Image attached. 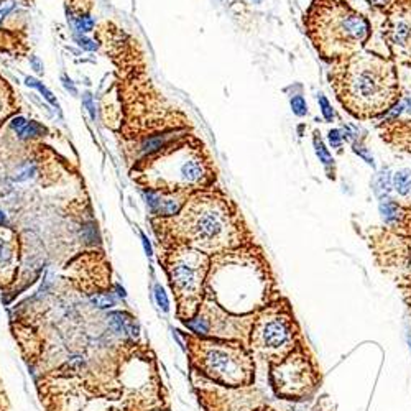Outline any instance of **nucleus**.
<instances>
[{
  "instance_id": "obj_5",
  "label": "nucleus",
  "mask_w": 411,
  "mask_h": 411,
  "mask_svg": "<svg viewBox=\"0 0 411 411\" xmlns=\"http://www.w3.org/2000/svg\"><path fill=\"white\" fill-rule=\"evenodd\" d=\"M248 344L257 357L270 363L283 360L303 344L300 324L290 303L278 296L253 314Z\"/></svg>"
},
{
  "instance_id": "obj_42",
  "label": "nucleus",
  "mask_w": 411,
  "mask_h": 411,
  "mask_svg": "<svg viewBox=\"0 0 411 411\" xmlns=\"http://www.w3.org/2000/svg\"><path fill=\"white\" fill-rule=\"evenodd\" d=\"M115 291H117V295H119L120 298H125V296H127L125 290H124V288H122L120 285H115Z\"/></svg>"
},
{
  "instance_id": "obj_18",
  "label": "nucleus",
  "mask_w": 411,
  "mask_h": 411,
  "mask_svg": "<svg viewBox=\"0 0 411 411\" xmlns=\"http://www.w3.org/2000/svg\"><path fill=\"white\" fill-rule=\"evenodd\" d=\"M393 190L400 196H406L411 190V169L401 168L393 174Z\"/></svg>"
},
{
  "instance_id": "obj_38",
  "label": "nucleus",
  "mask_w": 411,
  "mask_h": 411,
  "mask_svg": "<svg viewBox=\"0 0 411 411\" xmlns=\"http://www.w3.org/2000/svg\"><path fill=\"white\" fill-rule=\"evenodd\" d=\"M30 66H31V68L35 69L38 74H43V63L40 61L38 56H31V58H30Z\"/></svg>"
},
{
  "instance_id": "obj_39",
  "label": "nucleus",
  "mask_w": 411,
  "mask_h": 411,
  "mask_svg": "<svg viewBox=\"0 0 411 411\" xmlns=\"http://www.w3.org/2000/svg\"><path fill=\"white\" fill-rule=\"evenodd\" d=\"M140 237H141V244H143L145 253L148 255V257H152V255H153V247H152V242H150V239L146 237L145 234H141Z\"/></svg>"
},
{
  "instance_id": "obj_35",
  "label": "nucleus",
  "mask_w": 411,
  "mask_h": 411,
  "mask_svg": "<svg viewBox=\"0 0 411 411\" xmlns=\"http://www.w3.org/2000/svg\"><path fill=\"white\" fill-rule=\"evenodd\" d=\"M354 152H356L357 155H360V157L365 160V162L368 163V164H372V166H375V163H373V158L370 157V155L367 153V150L363 148V146H360V145H357V143H354Z\"/></svg>"
},
{
  "instance_id": "obj_3",
  "label": "nucleus",
  "mask_w": 411,
  "mask_h": 411,
  "mask_svg": "<svg viewBox=\"0 0 411 411\" xmlns=\"http://www.w3.org/2000/svg\"><path fill=\"white\" fill-rule=\"evenodd\" d=\"M306 35L328 63L360 53L370 40V22L344 0H313L304 13Z\"/></svg>"
},
{
  "instance_id": "obj_19",
  "label": "nucleus",
  "mask_w": 411,
  "mask_h": 411,
  "mask_svg": "<svg viewBox=\"0 0 411 411\" xmlns=\"http://www.w3.org/2000/svg\"><path fill=\"white\" fill-rule=\"evenodd\" d=\"M13 260H15V248L13 244L8 239L0 237V270H8L13 265Z\"/></svg>"
},
{
  "instance_id": "obj_36",
  "label": "nucleus",
  "mask_w": 411,
  "mask_h": 411,
  "mask_svg": "<svg viewBox=\"0 0 411 411\" xmlns=\"http://www.w3.org/2000/svg\"><path fill=\"white\" fill-rule=\"evenodd\" d=\"M61 82H63V86H64L66 91H69L71 94H73V96H78V89H76V86H74L73 79H69L68 76H66V74H63V76H61Z\"/></svg>"
},
{
  "instance_id": "obj_24",
  "label": "nucleus",
  "mask_w": 411,
  "mask_h": 411,
  "mask_svg": "<svg viewBox=\"0 0 411 411\" xmlns=\"http://www.w3.org/2000/svg\"><path fill=\"white\" fill-rule=\"evenodd\" d=\"M89 300L99 309H110L112 306H115V300L110 295H107V293H96Z\"/></svg>"
},
{
  "instance_id": "obj_20",
  "label": "nucleus",
  "mask_w": 411,
  "mask_h": 411,
  "mask_svg": "<svg viewBox=\"0 0 411 411\" xmlns=\"http://www.w3.org/2000/svg\"><path fill=\"white\" fill-rule=\"evenodd\" d=\"M188 329H191L192 332L199 334V335H207L211 334V324H209V318L206 314H199L196 318H190L188 321H184Z\"/></svg>"
},
{
  "instance_id": "obj_10",
  "label": "nucleus",
  "mask_w": 411,
  "mask_h": 411,
  "mask_svg": "<svg viewBox=\"0 0 411 411\" xmlns=\"http://www.w3.org/2000/svg\"><path fill=\"white\" fill-rule=\"evenodd\" d=\"M207 268L209 258L204 252L190 247L173 252L168 262V275L179 300L192 301L199 296Z\"/></svg>"
},
{
  "instance_id": "obj_23",
  "label": "nucleus",
  "mask_w": 411,
  "mask_h": 411,
  "mask_svg": "<svg viewBox=\"0 0 411 411\" xmlns=\"http://www.w3.org/2000/svg\"><path fill=\"white\" fill-rule=\"evenodd\" d=\"M43 134H46V129L41 124H38V122H35V120H30L27 124V127L23 129L20 134H18L17 137L20 140H30V138H35V137H41Z\"/></svg>"
},
{
  "instance_id": "obj_31",
  "label": "nucleus",
  "mask_w": 411,
  "mask_h": 411,
  "mask_svg": "<svg viewBox=\"0 0 411 411\" xmlns=\"http://www.w3.org/2000/svg\"><path fill=\"white\" fill-rule=\"evenodd\" d=\"M74 41H76L82 50H87V51H96L99 48L97 41L87 38V36H84V35H76L74 36Z\"/></svg>"
},
{
  "instance_id": "obj_34",
  "label": "nucleus",
  "mask_w": 411,
  "mask_h": 411,
  "mask_svg": "<svg viewBox=\"0 0 411 411\" xmlns=\"http://www.w3.org/2000/svg\"><path fill=\"white\" fill-rule=\"evenodd\" d=\"M367 2L370 3L372 7L379 8V10H382V12L385 13V12L388 10V8L396 2V0H367Z\"/></svg>"
},
{
  "instance_id": "obj_13",
  "label": "nucleus",
  "mask_w": 411,
  "mask_h": 411,
  "mask_svg": "<svg viewBox=\"0 0 411 411\" xmlns=\"http://www.w3.org/2000/svg\"><path fill=\"white\" fill-rule=\"evenodd\" d=\"M379 211L386 229L401 235H411V204L386 197L380 201Z\"/></svg>"
},
{
  "instance_id": "obj_26",
  "label": "nucleus",
  "mask_w": 411,
  "mask_h": 411,
  "mask_svg": "<svg viewBox=\"0 0 411 411\" xmlns=\"http://www.w3.org/2000/svg\"><path fill=\"white\" fill-rule=\"evenodd\" d=\"M82 239L86 240V244L89 245H96L99 244V230H97V225L94 224V222H89V224H84L82 227Z\"/></svg>"
},
{
  "instance_id": "obj_17",
  "label": "nucleus",
  "mask_w": 411,
  "mask_h": 411,
  "mask_svg": "<svg viewBox=\"0 0 411 411\" xmlns=\"http://www.w3.org/2000/svg\"><path fill=\"white\" fill-rule=\"evenodd\" d=\"M313 145H314V150H316V155H318L319 162L323 163V166L326 168V171H328V176L334 179L335 178V174H334V158H332V155L329 153V150L326 148L324 141L319 137V132L318 130L314 132Z\"/></svg>"
},
{
  "instance_id": "obj_4",
  "label": "nucleus",
  "mask_w": 411,
  "mask_h": 411,
  "mask_svg": "<svg viewBox=\"0 0 411 411\" xmlns=\"http://www.w3.org/2000/svg\"><path fill=\"white\" fill-rule=\"evenodd\" d=\"M183 232L204 253H224L244 247L245 229L232 206L216 196H199L181 211Z\"/></svg>"
},
{
  "instance_id": "obj_41",
  "label": "nucleus",
  "mask_w": 411,
  "mask_h": 411,
  "mask_svg": "<svg viewBox=\"0 0 411 411\" xmlns=\"http://www.w3.org/2000/svg\"><path fill=\"white\" fill-rule=\"evenodd\" d=\"M5 224H7V216H5V212L0 209V227H3Z\"/></svg>"
},
{
  "instance_id": "obj_25",
  "label": "nucleus",
  "mask_w": 411,
  "mask_h": 411,
  "mask_svg": "<svg viewBox=\"0 0 411 411\" xmlns=\"http://www.w3.org/2000/svg\"><path fill=\"white\" fill-rule=\"evenodd\" d=\"M94 25H96V23H94V18L91 15H87V13H82V15L74 18V28H76V31L81 33V35L92 31Z\"/></svg>"
},
{
  "instance_id": "obj_6",
  "label": "nucleus",
  "mask_w": 411,
  "mask_h": 411,
  "mask_svg": "<svg viewBox=\"0 0 411 411\" xmlns=\"http://www.w3.org/2000/svg\"><path fill=\"white\" fill-rule=\"evenodd\" d=\"M199 365L211 380L230 388H245L255 380L253 356L242 342H201Z\"/></svg>"
},
{
  "instance_id": "obj_30",
  "label": "nucleus",
  "mask_w": 411,
  "mask_h": 411,
  "mask_svg": "<svg viewBox=\"0 0 411 411\" xmlns=\"http://www.w3.org/2000/svg\"><path fill=\"white\" fill-rule=\"evenodd\" d=\"M318 101H319V106H321V112H323V115H324V119L328 120V122H332L334 120V110H332V107H330V104L328 99L324 97V94H319V97H318Z\"/></svg>"
},
{
  "instance_id": "obj_14",
  "label": "nucleus",
  "mask_w": 411,
  "mask_h": 411,
  "mask_svg": "<svg viewBox=\"0 0 411 411\" xmlns=\"http://www.w3.org/2000/svg\"><path fill=\"white\" fill-rule=\"evenodd\" d=\"M377 129L386 145L411 153V119H384Z\"/></svg>"
},
{
  "instance_id": "obj_16",
  "label": "nucleus",
  "mask_w": 411,
  "mask_h": 411,
  "mask_svg": "<svg viewBox=\"0 0 411 411\" xmlns=\"http://www.w3.org/2000/svg\"><path fill=\"white\" fill-rule=\"evenodd\" d=\"M174 138L173 132H163V134H157V135H148L141 140L140 143V153L143 157H152V155H157L162 152L163 148L171 143V140Z\"/></svg>"
},
{
  "instance_id": "obj_37",
  "label": "nucleus",
  "mask_w": 411,
  "mask_h": 411,
  "mask_svg": "<svg viewBox=\"0 0 411 411\" xmlns=\"http://www.w3.org/2000/svg\"><path fill=\"white\" fill-rule=\"evenodd\" d=\"M15 7V3H13V0H7V2H3V3H0V22L5 18L8 13H10L12 8Z\"/></svg>"
},
{
  "instance_id": "obj_22",
  "label": "nucleus",
  "mask_w": 411,
  "mask_h": 411,
  "mask_svg": "<svg viewBox=\"0 0 411 411\" xmlns=\"http://www.w3.org/2000/svg\"><path fill=\"white\" fill-rule=\"evenodd\" d=\"M36 173V164L35 162H31V160H27V162H23L20 166L15 169V174H13V179L18 183L22 181H27V179H30L35 176Z\"/></svg>"
},
{
  "instance_id": "obj_29",
  "label": "nucleus",
  "mask_w": 411,
  "mask_h": 411,
  "mask_svg": "<svg viewBox=\"0 0 411 411\" xmlns=\"http://www.w3.org/2000/svg\"><path fill=\"white\" fill-rule=\"evenodd\" d=\"M155 300H157V304L160 306V308H162L164 313H168L169 311V301H168V296H166V293H164L162 285H155Z\"/></svg>"
},
{
  "instance_id": "obj_33",
  "label": "nucleus",
  "mask_w": 411,
  "mask_h": 411,
  "mask_svg": "<svg viewBox=\"0 0 411 411\" xmlns=\"http://www.w3.org/2000/svg\"><path fill=\"white\" fill-rule=\"evenodd\" d=\"M329 143L332 145V148H341L342 145V135H341V130L337 129H332L329 130Z\"/></svg>"
},
{
  "instance_id": "obj_12",
  "label": "nucleus",
  "mask_w": 411,
  "mask_h": 411,
  "mask_svg": "<svg viewBox=\"0 0 411 411\" xmlns=\"http://www.w3.org/2000/svg\"><path fill=\"white\" fill-rule=\"evenodd\" d=\"M146 207L153 216L174 217L183 211V196L179 192H168L157 188H143L141 190Z\"/></svg>"
},
{
  "instance_id": "obj_2",
  "label": "nucleus",
  "mask_w": 411,
  "mask_h": 411,
  "mask_svg": "<svg viewBox=\"0 0 411 411\" xmlns=\"http://www.w3.org/2000/svg\"><path fill=\"white\" fill-rule=\"evenodd\" d=\"M224 253L225 262L217 265L209 278L222 308L250 316L276 300L278 296H272L270 268L260 252L240 247Z\"/></svg>"
},
{
  "instance_id": "obj_28",
  "label": "nucleus",
  "mask_w": 411,
  "mask_h": 411,
  "mask_svg": "<svg viewBox=\"0 0 411 411\" xmlns=\"http://www.w3.org/2000/svg\"><path fill=\"white\" fill-rule=\"evenodd\" d=\"M291 109L298 117H304L308 114V106H306V101L303 96H295L291 99Z\"/></svg>"
},
{
  "instance_id": "obj_27",
  "label": "nucleus",
  "mask_w": 411,
  "mask_h": 411,
  "mask_svg": "<svg viewBox=\"0 0 411 411\" xmlns=\"http://www.w3.org/2000/svg\"><path fill=\"white\" fill-rule=\"evenodd\" d=\"M82 106L86 107L89 117H91V119L96 122V119H97V109H96V101H94V97H92L91 92H84L82 94Z\"/></svg>"
},
{
  "instance_id": "obj_21",
  "label": "nucleus",
  "mask_w": 411,
  "mask_h": 411,
  "mask_svg": "<svg viewBox=\"0 0 411 411\" xmlns=\"http://www.w3.org/2000/svg\"><path fill=\"white\" fill-rule=\"evenodd\" d=\"M25 84H27L28 87H35L36 91H38V92L41 94V96H43V97L46 99V101H48V102L51 104V106H55L56 109H58V101H56L55 94L51 92L43 82H40L38 79H35V78H27V79H25Z\"/></svg>"
},
{
  "instance_id": "obj_1",
  "label": "nucleus",
  "mask_w": 411,
  "mask_h": 411,
  "mask_svg": "<svg viewBox=\"0 0 411 411\" xmlns=\"http://www.w3.org/2000/svg\"><path fill=\"white\" fill-rule=\"evenodd\" d=\"M328 79L339 104L357 120L385 115L401 101L396 63L373 51L332 63Z\"/></svg>"
},
{
  "instance_id": "obj_32",
  "label": "nucleus",
  "mask_w": 411,
  "mask_h": 411,
  "mask_svg": "<svg viewBox=\"0 0 411 411\" xmlns=\"http://www.w3.org/2000/svg\"><path fill=\"white\" fill-rule=\"evenodd\" d=\"M27 124H28V120L25 119V117H23V115H17V117H13V119L10 120V129L18 135L27 127Z\"/></svg>"
},
{
  "instance_id": "obj_7",
  "label": "nucleus",
  "mask_w": 411,
  "mask_h": 411,
  "mask_svg": "<svg viewBox=\"0 0 411 411\" xmlns=\"http://www.w3.org/2000/svg\"><path fill=\"white\" fill-rule=\"evenodd\" d=\"M268 380L278 398L303 401L319 388L321 373L303 342L283 360L268 365Z\"/></svg>"
},
{
  "instance_id": "obj_9",
  "label": "nucleus",
  "mask_w": 411,
  "mask_h": 411,
  "mask_svg": "<svg viewBox=\"0 0 411 411\" xmlns=\"http://www.w3.org/2000/svg\"><path fill=\"white\" fill-rule=\"evenodd\" d=\"M155 166H162L155 169L158 183L171 190L206 184L211 176L204 158L188 148H179L168 157L157 160Z\"/></svg>"
},
{
  "instance_id": "obj_15",
  "label": "nucleus",
  "mask_w": 411,
  "mask_h": 411,
  "mask_svg": "<svg viewBox=\"0 0 411 411\" xmlns=\"http://www.w3.org/2000/svg\"><path fill=\"white\" fill-rule=\"evenodd\" d=\"M107 321L115 334H127L132 339H138L140 328L130 314L122 313V311H112V313H109Z\"/></svg>"
},
{
  "instance_id": "obj_8",
  "label": "nucleus",
  "mask_w": 411,
  "mask_h": 411,
  "mask_svg": "<svg viewBox=\"0 0 411 411\" xmlns=\"http://www.w3.org/2000/svg\"><path fill=\"white\" fill-rule=\"evenodd\" d=\"M380 270L395 281L411 306V235H401L386 227H372L365 235Z\"/></svg>"
},
{
  "instance_id": "obj_40",
  "label": "nucleus",
  "mask_w": 411,
  "mask_h": 411,
  "mask_svg": "<svg viewBox=\"0 0 411 411\" xmlns=\"http://www.w3.org/2000/svg\"><path fill=\"white\" fill-rule=\"evenodd\" d=\"M7 114V109H5V96H3V86L0 84V117Z\"/></svg>"
},
{
  "instance_id": "obj_11",
  "label": "nucleus",
  "mask_w": 411,
  "mask_h": 411,
  "mask_svg": "<svg viewBox=\"0 0 411 411\" xmlns=\"http://www.w3.org/2000/svg\"><path fill=\"white\" fill-rule=\"evenodd\" d=\"M382 36L390 58L398 64L411 66V0H396L385 12Z\"/></svg>"
}]
</instances>
